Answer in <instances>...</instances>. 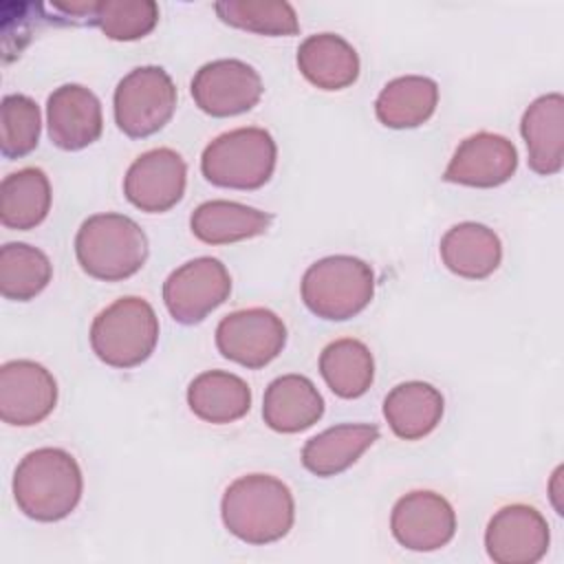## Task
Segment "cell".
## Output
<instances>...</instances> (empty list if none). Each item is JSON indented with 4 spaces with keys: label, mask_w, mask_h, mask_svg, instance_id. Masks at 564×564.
I'll return each instance as SVG.
<instances>
[{
    "label": "cell",
    "mask_w": 564,
    "mask_h": 564,
    "mask_svg": "<svg viewBox=\"0 0 564 564\" xmlns=\"http://www.w3.org/2000/svg\"><path fill=\"white\" fill-rule=\"evenodd\" d=\"M220 516L225 529L247 544L282 540L295 520V500L286 482L269 474L236 478L223 494Z\"/></svg>",
    "instance_id": "obj_1"
},
{
    "label": "cell",
    "mask_w": 564,
    "mask_h": 564,
    "mask_svg": "<svg viewBox=\"0 0 564 564\" xmlns=\"http://www.w3.org/2000/svg\"><path fill=\"white\" fill-rule=\"evenodd\" d=\"M84 476L73 454L62 447L29 452L13 474L18 509L37 522H57L75 511L82 500Z\"/></svg>",
    "instance_id": "obj_2"
},
{
    "label": "cell",
    "mask_w": 564,
    "mask_h": 564,
    "mask_svg": "<svg viewBox=\"0 0 564 564\" xmlns=\"http://www.w3.org/2000/svg\"><path fill=\"white\" fill-rule=\"evenodd\" d=\"M75 256L84 273L101 282L134 275L148 260L145 231L123 214L88 216L75 236Z\"/></svg>",
    "instance_id": "obj_3"
},
{
    "label": "cell",
    "mask_w": 564,
    "mask_h": 564,
    "mask_svg": "<svg viewBox=\"0 0 564 564\" xmlns=\"http://www.w3.org/2000/svg\"><path fill=\"white\" fill-rule=\"evenodd\" d=\"M156 341L159 317L152 304L137 295L115 300L90 324V348L110 368L141 366Z\"/></svg>",
    "instance_id": "obj_4"
},
{
    "label": "cell",
    "mask_w": 564,
    "mask_h": 564,
    "mask_svg": "<svg viewBox=\"0 0 564 564\" xmlns=\"http://www.w3.org/2000/svg\"><path fill=\"white\" fill-rule=\"evenodd\" d=\"M375 295V273L355 256H328L313 262L302 278L306 308L328 322L359 315Z\"/></svg>",
    "instance_id": "obj_5"
},
{
    "label": "cell",
    "mask_w": 564,
    "mask_h": 564,
    "mask_svg": "<svg viewBox=\"0 0 564 564\" xmlns=\"http://www.w3.org/2000/svg\"><path fill=\"white\" fill-rule=\"evenodd\" d=\"M278 145L264 128H236L216 137L200 156L203 176L227 189H258L269 183Z\"/></svg>",
    "instance_id": "obj_6"
},
{
    "label": "cell",
    "mask_w": 564,
    "mask_h": 564,
    "mask_svg": "<svg viewBox=\"0 0 564 564\" xmlns=\"http://www.w3.org/2000/svg\"><path fill=\"white\" fill-rule=\"evenodd\" d=\"M115 123L130 139L159 132L176 110V86L165 68H132L115 88Z\"/></svg>",
    "instance_id": "obj_7"
},
{
    "label": "cell",
    "mask_w": 564,
    "mask_h": 564,
    "mask_svg": "<svg viewBox=\"0 0 564 564\" xmlns=\"http://www.w3.org/2000/svg\"><path fill=\"white\" fill-rule=\"evenodd\" d=\"M231 293L227 267L212 256L194 258L174 269L163 282V302L167 313L185 326L203 322Z\"/></svg>",
    "instance_id": "obj_8"
},
{
    "label": "cell",
    "mask_w": 564,
    "mask_h": 564,
    "mask_svg": "<svg viewBox=\"0 0 564 564\" xmlns=\"http://www.w3.org/2000/svg\"><path fill=\"white\" fill-rule=\"evenodd\" d=\"M286 344V326L273 311L253 306L225 315L216 326L218 352L245 368L271 364Z\"/></svg>",
    "instance_id": "obj_9"
},
{
    "label": "cell",
    "mask_w": 564,
    "mask_h": 564,
    "mask_svg": "<svg viewBox=\"0 0 564 564\" xmlns=\"http://www.w3.org/2000/svg\"><path fill=\"white\" fill-rule=\"evenodd\" d=\"M194 104L209 117H236L258 106L264 86L253 66L240 59H214L192 77Z\"/></svg>",
    "instance_id": "obj_10"
},
{
    "label": "cell",
    "mask_w": 564,
    "mask_h": 564,
    "mask_svg": "<svg viewBox=\"0 0 564 564\" xmlns=\"http://www.w3.org/2000/svg\"><path fill=\"white\" fill-rule=\"evenodd\" d=\"M57 403V381L37 361L13 359L0 368V419L15 427L42 423Z\"/></svg>",
    "instance_id": "obj_11"
},
{
    "label": "cell",
    "mask_w": 564,
    "mask_h": 564,
    "mask_svg": "<svg viewBox=\"0 0 564 564\" xmlns=\"http://www.w3.org/2000/svg\"><path fill=\"white\" fill-rule=\"evenodd\" d=\"M187 165L170 148H154L132 161L123 176L126 198L141 212L163 214L185 194Z\"/></svg>",
    "instance_id": "obj_12"
},
{
    "label": "cell",
    "mask_w": 564,
    "mask_h": 564,
    "mask_svg": "<svg viewBox=\"0 0 564 564\" xmlns=\"http://www.w3.org/2000/svg\"><path fill=\"white\" fill-rule=\"evenodd\" d=\"M549 542L546 518L529 505L498 509L485 531V549L496 564H535L546 555Z\"/></svg>",
    "instance_id": "obj_13"
},
{
    "label": "cell",
    "mask_w": 564,
    "mask_h": 564,
    "mask_svg": "<svg viewBox=\"0 0 564 564\" xmlns=\"http://www.w3.org/2000/svg\"><path fill=\"white\" fill-rule=\"evenodd\" d=\"M390 529L394 540L410 551H436L452 542L456 513L447 498L419 489L401 496L392 507Z\"/></svg>",
    "instance_id": "obj_14"
},
{
    "label": "cell",
    "mask_w": 564,
    "mask_h": 564,
    "mask_svg": "<svg viewBox=\"0 0 564 564\" xmlns=\"http://www.w3.org/2000/svg\"><path fill=\"white\" fill-rule=\"evenodd\" d=\"M518 167L516 145L496 132H476L458 143L443 178L467 187H498L507 183Z\"/></svg>",
    "instance_id": "obj_15"
},
{
    "label": "cell",
    "mask_w": 564,
    "mask_h": 564,
    "mask_svg": "<svg viewBox=\"0 0 564 564\" xmlns=\"http://www.w3.org/2000/svg\"><path fill=\"white\" fill-rule=\"evenodd\" d=\"M46 126L51 143L59 150H84L101 137V104L97 95L86 86L64 84L48 95Z\"/></svg>",
    "instance_id": "obj_16"
},
{
    "label": "cell",
    "mask_w": 564,
    "mask_h": 564,
    "mask_svg": "<svg viewBox=\"0 0 564 564\" xmlns=\"http://www.w3.org/2000/svg\"><path fill=\"white\" fill-rule=\"evenodd\" d=\"M520 132L529 152V167L540 176H553L564 165V97L549 93L529 104Z\"/></svg>",
    "instance_id": "obj_17"
},
{
    "label": "cell",
    "mask_w": 564,
    "mask_h": 564,
    "mask_svg": "<svg viewBox=\"0 0 564 564\" xmlns=\"http://www.w3.org/2000/svg\"><path fill=\"white\" fill-rule=\"evenodd\" d=\"M324 414V399L304 375L273 379L262 399L264 423L280 434H295L315 425Z\"/></svg>",
    "instance_id": "obj_18"
},
{
    "label": "cell",
    "mask_w": 564,
    "mask_h": 564,
    "mask_svg": "<svg viewBox=\"0 0 564 564\" xmlns=\"http://www.w3.org/2000/svg\"><path fill=\"white\" fill-rule=\"evenodd\" d=\"M441 260L458 278L485 280L502 260V242L494 229L480 223H458L441 238Z\"/></svg>",
    "instance_id": "obj_19"
},
{
    "label": "cell",
    "mask_w": 564,
    "mask_h": 564,
    "mask_svg": "<svg viewBox=\"0 0 564 564\" xmlns=\"http://www.w3.org/2000/svg\"><path fill=\"white\" fill-rule=\"evenodd\" d=\"M297 68L313 86L322 90H341L357 82L359 55L341 35L317 33L300 44Z\"/></svg>",
    "instance_id": "obj_20"
},
{
    "label": "cell",
    "mask_w": 564,
    "mask_h": 564,
    "mask_svg": "<svg viewBox=\"0 0 564 564\" xmlns=\"http://www.w3.org/2000/svg\"><path fill=\"white\" fill-rule=\"evenodd\" d=\"M379 438L375 423H341L308 438L302 447V465L319 478L346 471Z\"/></svg>",
    "instance_id": "obj_21"
},
{
    "label": "cell",
    "mask_w": 564,
    "mask_h": 564,
    "mask_svg": "<svg viewBox=\"0 0 564 564\" xmlns=\"http://www.w3.org/2000/svg\"><path fill=\"white\" fill-rule=\"evenodd\" d=\"M443 410V394L425 381L399 383L383 399V416L394 436L403 441H419L434 432Z\"/></svg>",
    "instance_id": "obj_22"
},
{
    "label": "cell",
    "mask_w": 564,
    "mask_h": 564,
    "mask_svg": "<svg viewBox=\"0 0 564 564\" xmlns=\"http://www.w3.org/2000/svg\"><path fill=\"white\" fill-rule=\"evenodd\" d=\"M187 405L205 423H234L249 412L251 388L234 372L205 370L187 386Z\"/></svg>",
    "instance_id": "obj_23"
},
{
    "label": "cell",
    "mask_w": 564,
    "mask_h": 564,
    "mask_svg": "<svg viewBox=\"0 0 564 564\" xmlns=\"http://www.w3.org/2000/svg\"><path fill=\"white\" fill-rule=\"evenodd\" d=\"M273 216L234 200L200 203L189 216L192 234L205 245H229L262 236Z\"/></svg>",
    "instance_id": "obj_24"
},
{
    "label": "cell",
    "mask_w": 564,
    "mask_h": 564,
    "mask_svg": "<svg viewBox=\"0 0 564 564\" xmlns=\"http://www.w3.org/2000/svg\"><path fill=\"white\" fill-rule=\"evenodd\" d=\"M438 106V86L423 75H403L388 82L377 101L375 115L379 123L392 130L423 126Z\"/></svg>",
    "instance_id": "obj_25"
},
{
    "label": "cell",
    "mask_w": 564,
    "mask_h": 564,
    "mask_svg": "<svg viewBox=\"0 0 564 564\" xmlns=\"http://www.w3.org/2000/svg\"><path fill=\"white\" fill-rule=\"evenodd\" d=\"M51 183L44 170L24 167L4 176L0 187V220L7 229L37 227L51 209Z\"/></svg>",
    "instance_id": "obj_26"
},
{
    "label": "cell",
    "mask_w": 564,
    "mask_h": 564,
    "mask_svg": "<svg viewBox=\"0 0 564 564\" xmlns=\"http://www.w3.org/2000/svg\"><path fill=\"white\" fill-rule=\"evenodd\" d=\"M319 372L333 394L357 399L368 392L375 379L370 348L352 337L330 341L319 355Z\"/></svg>",
    "instance_id": "obj_27"
},
{
    "label": "cell",
    "mask_w": 564,
    "mask_h": 564,
    "mask_svg": "<svg viewBox=\"0 0 564 564\" xmlns=\"http://www.w3.org/2000/svg\"><path fill=\"white\" fill-rule=\"evenodd\" d=\"M53 278L48 256L26 242H7L0 249V293L13 302L40 295Z\"/></svg>",
    "instance_id": "obj_28"
},
{
    "label": "cell",
    "mask_w": 564,
    "mask_h": 564,
    "mask_svg": "<svg viewBox=\"0 0 564 564\" xmlns=\"http://www.w3.org/2000/svg\"><path fill=\"white\" fill-rule=\"evenodd\" d=\"M216 15L236 29L258 35L280 37L300 31L297 13L289 2H251V0H223L214 4Z\"/></svg>",
    "instance_id": "obj_29"
},
{
    "label": "cell",
    "mask_w": 564,
    "mask_h": 564,
    "mask_svg": "<svg viewBox=\"0 0 564 564\" xmlns=\"http://www.w3.org/2000/svg\"><path fill=\"white\" fill-rule=\"evenodd\" d=\"M159 24L154 0H97L95 26L117 42H132L150 35Z\"/></svg>",
    "instance_id": "obj_30"
},
{
    "label": "cell",
    "mask_w": 564,
    "mask_h": 564,
    "mask_svg": "<svg viewBox=\"0 0 564 564\" xmlns=\"http://www.w3.org/2000/svg\"><path fill=\"white\" fill-rule=\"evenodd\" d=\"M40 106L20 93L4 95L0 106V152L4 159H22L40 141Z\"/></svg>",
    "instance_id": "obj_31"
}]
</instances>
